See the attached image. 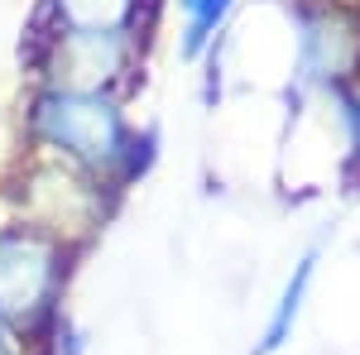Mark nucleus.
I'll list each match as a JSON object with an SVG mask.
<instances>
[{
  "mask_svg": "<svg viewBox=\"0 0 360 355\" xmlns=\"http://www.w3.org/2000/svg\"><path fill=\"white\" fill-rule=\"evenodd\" d=\"M44 139L63 144L68 154H77L86 164H106L125 149V125L111 101H101L96 91H53L34 110Z\"/></svg>",
  "mask_w": 360,
  "mask_h": 355,
  "instance_id": "1",
  "label": "nucleus"
},
{
  "mask_svg": "<svg viewBox=\"0 0 360 355\" xmlns=\"http://www.w3.org/2000/svg\"><path fill=\"white\" fill-rule=\"evenodd\" d=\"M53 278H58V259L49 240H39L29 231L0 235V312H10V317L34 312L53 293Z\"/></svg>",
  "mask_w": 360,
  "mask_h": 355,
  "instance_id": "2",
  "label": "nucleus"
},
{
  "mask_svg": "<svg viewBox=\"0 0 360 355\" xmlns=\"http://www.w3.org/2000/svg\"><path fill=\"white\" fill-rule=\"evenodd\" d=\"M58 63L72 82L68 91H91L120 67V34H68Z\"/></svg>",
  "mask_w": 360,
  "mask_h": 355,
  "instance_id": "3",
  "label": "nucleus"
},
{
  "mask_svg": "<svg viewBox=\"0 0 360 355\" xmlns=\"http://www.w3.org/2000/svg\"><path fill=\"white\" fill-rule=\"evenodd\" d=\"M58 10L72 25V34H115L130 20L135 0H58Z\"/></svg>",
  "mask_w": 360,
  "mask_h": 355,
  "instance_id": "4",
  "label": "nucleus"
},
{
  "mask_svg": "<svg viewBox=\"0 0 360 355\" xmlns=\"http://www.w3.org/2000/svg\"><path fill=\"white\" fill-rule=\"evenodd\" d=\"M307 283H312V254H307L303 264H298V273L288 278V288H283V298H278L274 317H269V331H264V346H259V355H269L283 346V336L293 331V317H298V307H303V293Z\"/></svg>",
  "mask_w": 360,
  "mask_h": 355,
  "instance_id": "5",
  "label": "nucleus"
},
{
  "mask_svg": "<svg viewBox=\"0 0 360 355\" xmlns=\"http://www.w3.org/2000/svg\"><path fill=\"white\" fill-rule=\"evenodd\" d=\"M183 5V15H188V39H183V53L197 58L202 53V44L212 39V29L221 25V15L231 10V0H178Z\"/></svg>",
  "mask_w": 360,
  "mask_h": 355,
  "instance_id": "6",
  "label": "nucleus"
},
{
  "mask_svg": "<svg viewBox=\"0 0 360 355\" xmlns=\"http://www.w3.org/2000/svg\"><path fill=\"white\" fill-rule=\"evenodd\" d=\"M0 355H5V341H0Z\"/></svg>",
  "mask_w": 360,
  "mask_h": 355,
  "instance_id": "7",
  "label": "nucleus"
}]
</instances>
